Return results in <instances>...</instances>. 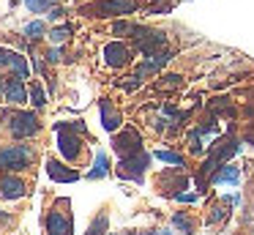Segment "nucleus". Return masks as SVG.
<instances>
[{
	"label": "nucleus",
	"mask_w": 254,
	"mask_h": 235,
	"mask_svg": "<svg viewBox=\"0 0 254 235\" xmlns=\"http://www.w3.org/2000/svg\"><path fill=\"white\" fill-rule=\"evenodd\" d=\"M178 200H181V202H194V200H197V194H178Z\"/></svg>",
	"instance_id": "c85d7f7f"
},
{
	"label": "nucleus",
	"mask_w": 254,
	"mask_h": 235,
	"mask_svg": "<svg viewBox=\"0 0 254 235\" xmlns=\"http://www.w3.org/2000/svg\"><path fill=\"white\" fill-rule=\"evenodd\" d=\"M47 175H50L52 180H58V183H74V180H79V172L63 167L61 161H55V158H47Z\"/></svg>",
	"instance_id": "9d476101"
},
{
	"label": "nucleus",
	"mask_w": 254,
	"mask_h": 235,
	"mask_svg": "<svg viewBox=\"0 0 254 235\" xmlns=\"http://www.w3.org/2000/svg\"><path fill=\"white\" fill-rule=\"evenodd\" d=\"M47 60H50V63H58V60H61V52H58V49H50V55H47Z\"/></svg>",
	"instance_id": "bb28decb"
},
{
	"label": "nucleus",
	"mask_w": 254,
	"mask_h": 235,
	"mask_svg": "<svg viewBox=\"0 0 254 235\" xmlns=\"http://www.w3.org/2000/svg\"><path fill=\"white\" fill-rule=\"evenodd\" d=\"M131 27L134 25H128V22H115V25H112V33H115V36H121V33H131Z\"/></svg>",
	"instance_id": "393cba45"
},
{
	"label": "nucleus",
	"mask_w": 254,
	"mask_h": 235,
	"mask_svg": "<svg viewBox=\"0 0 254 235\" xmlns=\"http://www.w3.org/2000/svg\"><path fill=\"white\" fill-rule=\"evenodd\" d=\"M148 161H150V156L148 153H131V156H126L121 161V175L123 178H131V180H142V172H145V167H148Z\"/></svg>",
	"instance_id": "39448f33"
},
{
	"label": "nucleus",
	"mask_w": 254,
	"mask_h": 235,
	"mask_svg": "<svg viewBox=\"0 0 254 235\" xmlns=\"http://www.w3.org/2000/svg\"><path fill=\"white\" fill-rule=\"evenodd\" d=\"M221 216H227V211H224V208H213V216H210V222H219Z\"/></svg>",
	"instance_id": "a878e982"
},
{
	"label": "nucleus",
	"mask_w": 254,
	"mask_h": 235,
	"mask_svg": "<svg viewBox=\"0 0 254 235\" xmlns=\"http://www.w3.org/2000/svg\"><path fill=\"white\" fill-rule=\"evenodd\" d=\"M210 180H213V183H238V180H241V169H238L235 164H224Z\"/></svg>",
	"instance_id": "2eb2a0df"
},
{
	"label": "nucleus",
	"mask_w": 254,
	"mask_h": 235,
	"mask_svg": "<svg viewBox=\"0 0 254 235\" xmlns=\"http://www.w3.org/2000/svg\"><path fill=\"white\" fill-rule=\"evenodd\" d=\"M71 233H74L71 219L61 211H50V216H47V235H71Z\"/></svg>",
	"instance_id": "0eeeda50"
},
{
	"label": "nucleus",
	"mask_w": 254,
	"mask_h": 235,
	"mask_svg": "<svg viewBox=\"0 0 254 235\" xmlns=\"http://www.w3.org/2000/svg\"><path fill=\"white\" fill-rule=\"evenodd\" d=\"M159 161H167V164H175V167H183V156L181 153H172V151H156L153 153Z\"/></svg>",
	"instance_id": "412c9836"
},
{
	"label": "nucleus",
	"mask_w": 254,
	"mask_h": 235,
	"mask_svg": "<svg viewBox=\"0 0 254 235\" xmlns=\"http://www.w3.org/2000/svg\"><path fill=\"white\" fill-rule=\"evenodd\" d=\"M164 41H167V36L161 30H150L145 38H139V41H137V49L142 55H153L159 47H164Z\"/></svg>",
	"instance_id": "f8f14e48"
},
{
	"label": "nucleus",
	"mask_w": 254,
	"mask_h": 235,
	"mask_svg": "<svg viewBox=\"0 0 254 235\" xmlns=\"http://www.w3.org/2000/svg\"><path fill=\"white\" fill-rule=\"evenodd\" d=\"M0 197L3 200H19V197H25L22 178H17V175H3L0 178Z\"/></svg>",
	"instance_id": "6e6552de"
},
{
	"label": "nucleus",
	"mask_w": 254,
	"mask_h": 235,
	"mask_svg": "<svg viewBox=\"0 0 254 235\" xmlns=\"http://www.w3.org/2000/svg\"><path fill=\"white\" fill-rule=\"evenodd\" d=\"M6 69H11V74L14 77H22V79H28V77H30L28 58H22V55H17V52L8 55V66H6Z\"/></svg>",
	"instance_id": "4468645a"
},
{
	"label": "nucleus",
	"mask_w": 254,
	"mask_h": 235,
	"mask_svg": "<svg viewBox=\"0 0 254 235\" xmlns=\"http://www.w3.org/2000/svg\"><path fill=\"white\" fill-rule=\"evenodd\" d=\"M137 3L134 0H99L90 5L93 16H118V14H134Z\"/></svg>",
	"instance_id": "7ed1b4c3"
},
{
	"label": "nucleus",
	"mask_w": 254,
	"mask_h": 235,
	"mask_svg": "<svg viewBox=\"0 0 254 235\" xmlns=\"http://www.w3.org/2000/svg\"><path fill=\"white\" fill-rule=\"evenodd\" d=\"M8 55H11V52H6V49H0V66H8Z\"/></svg>",
	"instance_id": "c756f323"
},
{
	"label": "nucleus",
	"mask_w": 254,
	"mask_h": 235,
	"mask_svg": "<svg viewBox=\"0 0 254 235\" xmlns=\"http://www.w3.org/2000/svg\"><path fill=\"white\" fill-rule=\"evenodd\" d=\"M107 172H110V167H107V153L99 151V153H96V167L88 172V178L90 180H99V178H104Z\"/></svg>",
	"instance_id": "dca6fc26"
},
{
	"label": "nucleus",
	"mask_w": 254,
	"mask_h": 235,
	"mask_svg": "<svg viewBox=\"0 0 254 235\" xmlns=\"http://www.w3.org/2000/svg\"><path fill=\"white\" fill-rule=\"evenodd\" d=\"M172 224H175V230H181L183 235H191V222H189L186 216H183V213H175V216H172Z\"/></svg>",
	"instance_id": "4be33fe9"
},
{
	"label": "nucleus",
	"mask_w": 254,
	"mask_h": 235,
	"mask_svg": "<svg viewBox=\"0 0 254 235\" xmlns=\"http://www.w3.org/2000/svg\"><path fill=\"white\" fill-rule=\"evenodd\" d=\"M61 16H63V8H58V5H55V8L50 11V19H61Z\"/></svg>",
	"instance_id": "cd10ccee"
},
{
	"label": "nucleus",
	"mask_w": 254,
	"mask_h": 235,
	"mask_svg": "<svg viewBox=\"0 0 254 235\" xmlns=\"http://www.w3.org/2000/svg\"><path fill=\"white\" fill-rule=\"evenodd\" d=\"M47 36H50V41H52V44H63V41H66L68 36H71V27H68V25H61V27H52V30L47 33Z\"/></svg>",
	"instance_id": "aec40b11"
},
{
	"label": "nucleus",
	"mask_w": 254,
	"mask_h": 235,
	"mask_svg": "<svg viewBox=\"0 0 254 235\" xmlns=\"http://www.w3.org/2000/svg\"><path fill=\"white\" fill-rule=\"evenodd\" d=\"M139 134L137 131H123V134H118L115 137V151L121 153V156H128V153H139Z\"/></svg>",
	"instance_id": "9b49d317"
},
{
	"label": "nucleus",
	"mask_w": 254,
	"mask_h": 235,
	"mask_svg": "<svg viewBox=\"0 0 254 235\" xmlns=\"http://www.w3.org/2000/svg\"><path fill=\"white\" fill-rule=\"evenodd\" d=\"M58 151L66 161H77L79 153H82V145H79V131H74L68 123H58Z\"/></svg>",
	"instance_id": "f03ea898"
},
{
	"label": "nucleus",
	"mask_w": 254,
	"mask_h": 235,
	"mask_svg": "<svg viewBox=\"0 0 254 235\" xmlns=\"http://www.w3.org/2000/svg\"><path fill=\"white\" fill-rule=\"evenodd\" d=\"M28 96H30V104H33V107H44L47 104V93H44V87L39 85V82H33V85L28 87Z\"/></svg>",
	"instance_id": "f3484780"
},
{
	"label": "nucleus",
	"mask_w": 254,
	"mask_h": 235,
	"mask_svg": "<svg viewBox=\"0 0 254 235\" xmlns=\"http://www.w3.org/2000/svg\"><path fill=\"white\" fill-rule=\"evenodd\" d=\"M104 60H107V66H112V69H121V66H126V63H128V49H126V44L110 41V44L104 47Z\"/></svg>",
	"instance_id": "1a4fd4ad"
},
{
	"label": "nucleus",
	"mask_w": 254,
	"mask_h": 235,
	"mask_svg": "<svg viewBox=\"0 0 254 235\" xmlns=\"http://www.w3.org/2000/svg\"><path fill=\"white\" fill-rule=\"evenodd\" d=\"M3 85H6V82H0V90H3Z\"/></svg>",
	"instance_id": "7c9ffc66"
},
{
	"label": "nucleus",
	"mask_w": 254,
	"mask_h": 235,
	"mask_svg": "<svg viewBox=\"0 0 254 235\" xmlns=\"http://www.w3.org/2000/svg\"><path fill=\"white\" fill-rule=\"evenodd\" d=\"M25 5H28L33 14H47V11H52L58 5V0H25Z\"/></svg>",
	"instance_id": "a211bd4d"
},
{
	"label": "nucleus",
	"mask_w": 254,
	"mask_h": 235,
	"mask_svg": "<svg viewBox=\"0 0 254 235\" xmlns=\"http://www.w3.org/2000/svg\"><path fill=\"white\" fill-rule=\"evenodd\" d=\"M30 161H33V151L28 145H11L0 151V169H6V172L25 169Z\"/></svg>",
	"instance_id": "f257e3e1"
},
{
	"label": "nucleus",
	"mask_w": 254,
	"mask_h": 235,
	"mask_svg": "<svg viewBox=\"0 0 254 235\" xmlns=\"http://www.w3.org/2000/svg\"><path fill=\"white\" fill-rule=\"evenodd\" d=\"M3 96H6V101H11V104H25L30 98L22 77H11V79H6V85H3Z\"/></svg>",
	"instance_id": "423d86ee"
},
{
	"label": "nucleus",
	"mask_w": 254,
	"mask_h": 235,
	"mask_svg": "<svg viewBox=\"0 0 254 235\" xmlns=\"http://www.w3.org/2000/svg\"><path fill=\"white\" fill-rule=\"evenodd\" d=\"M39 131V118L36 112H14L11 115V134L17 140H28Z\"/></svg>",
	"instance_id": "20e7f679"
},
{
	"label": "nucleus",
	"mask_w": 254,
	"mask_h": 235,
	"mask_svg": "<svg viewBox=\"0 0 254 235\" xmlns=\"http://www.w3.org/2000/svg\"><path fill=\"white\" fill-rule=\"evenodd\" d=\"M183 82V77H178V74H170V77H164V82H159V87H178Z\"/></svg>",
	"instance_id": "b1692460"
},
{
	"label": "nucleus",
	"mask_w": 254,
	"mask_h": 235,
	"mask_svg": "<svg viewBox=\"0 0 254 235\" xmlns=\"http://www.w3.org/2000/svg\"><path fill=\"white\" fill-rule=\"evenodd\" d=\"M101 126H104L107 131H112V134L121 129V115H118V109H112L107 101H101Z\"/></svg>",
	"instance_id": "ddd939ff"
},
{
	"label": "nucleus",
	"mask_w": 254,
	"mask_h": 235,
	"mask_svg": "<svg viewBox=\"0 0 254 235\" xmlns=\"http://www.w3.org/2000/svg\"><path fill=\"white\" fill-rule=\"evenodd\" d=\"M104 227H107V216H99V219L93 222V227L88 230V235H104V233H101Z\"/></svg>",
	"instance_id": "5701e85b"
},
{
	"label": "nucleus",
	"mask_w": 254,
	"mask_h": 235,
	"mask_svg": "<svg viewBox=\"0 0 254 235\" xmlns=\"http://www.w3.org/2000/svg\"><path fill=\"white\" fill-rule=\"evenodd\" d=\"M44 33H47V25H44V22H30V25H25V27H22V36H25V38H30V41L41 38Z\"/></svg>",
	"instance_id": "6ab92c4d"
}]
</instances>
